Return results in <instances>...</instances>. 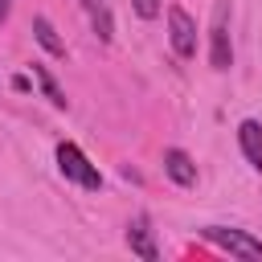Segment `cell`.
I'll use <instances>...</instances> for the list:
<instances>
[{
  "label": "cell",
  "mask_w": 262,
  "mask_h": 262,
  "mask_svg": "<svg viewBox=\"0 0 262 262\" xmlns=\"http://www.w3.org/2000/svg\"><path fill=\"white\" fill-rule=\"evenodd\" d=\"M201 237H205V242H213V246H221V250H229L233 258H250V262H258V258H262V242H258V237H250L246 229L205 225V229H201Z\"/></svg>",
  "instance_id": "cell-1"
},
{
  "label": "cell",
  "mask_w": 262,
  "mask_h": 262,
  "mask_svg": "<svg viewBox=\"0 0 262 262\" xmlns=\"http://www.w3.org/2000/svg\"><path fill=\"white\" fill-rule=\"evenodd\" d=\"M57 168H61L66 180H74V184H82V188H102L98 168H94L74 143H57Z\"/></svg>",
  "instance_id": "cell-2"
},
{
  "label": "cell",
  "mask_w": 262,
  "mask_h": 262,
  "mask_svg": "<svg viewBox=\"0 0 262 262\" xmlns=\"http://www.w3.org/2000/svg\"><path fill=\"white\" fill-rule=\"evenodd\" d=\"M168 37H172V49H176V57H196V25H192V16L180 8V4H172L168 8Z\"/></svg>",
  "instance_id": "cell-3"
},
{
  "label": "cell",
  "mask_w": 262,
  "mask_h": 262,
  "mask_svg": "<svg viewBox=\"0 0 262 262\" xmlns=\"http://www.w3.org/2000/svg\"><path fill=\"white\" fill-rule=\"evenodd\" d=\"M209 61L213 70H229L233 66V45H229V29H225V8H217V20L209 29Z\"/></svg>",
  "instance_id": "cell-4"
},
{
  "label": "cell",
  "mask_w": 262,
  "mask_h": 262,
  "mask_svg": "<svg viewBox=\"0 0 262 262\" xmlns=\"http://www.w3.org/2000/svg\"><path fill=\"white\" fill-rule=\"evenodd\" d=\"M164 172H168V180L180 184V188H192V184H196V164H192V156L180 151V147H168V151H164Z\"/></svg>",
  "instance_id": "cell-5"
},
{
  "label": "cell",
  "mask_w": 262,
  "mask_h": 262,
  "mask_svg": "<svg viewBox=\"0 0 262 262\" xmlns=\"http://www.w3.org/2000/svg\"><path fill=\"white\" fill-rule=\"evenodd\" d=\"M237 143H242V156L250 160V168L262 172V123L258 119H242L237 123Z\"/></svg>",
  "instance_id": "cell-6"
},
{
  "label": "cell",
  "mask_w": 262,
  "mask_h": 262,
  "mask_svg": "<svg viewBox=\"0 0 262 262\" xmlns=\"http://www.w3.org/2000/svg\"><path fill=\"white\" fill-rule=\"evenodd\" d=\"M127 246H131V254H139L143 262H156V258H160V246H156V237H151V229H147L143 217H135V221L127 225Z\"/></svg>",
  "instance_id": "cell-7"
},
{
  "label": "cell",
  "mask_w": 262,
  "mask_h": 262,
  "mask_svg": "<svg viewBox=\"0 0 262 262\" xmlns=\"http://www.w3.org/2000/svg\"><path fill=\"white\" fill-rule=\"evenodd\" d=\"M33 33H37V41H41V49H45V53H53V57H66V45H61L57 29H53L45 16H37V20H33Z\"/></svg>",
  "instance_id": "cell-8"
},
{
  "label": "cell",
  "mask_w": 262,
  "mask_h": 262,
  "mask_svg": "<svg viewBox=\"0 0 262 262\" xmlns=\"http://www.w3.org/2000/svg\"><path fill=\"white\" fill-rule=\"evenodd\" d=\"M33 78L41 82V90H45V98H49L53 106H66V94H61V86L53 82V74H49L45 66H37V61H33Z\"/></svg>",
  "instance_id": "cell-9"
},
{
  "label": "cell",
  "mask_w": 262,
  "mask_h": 262,
  "mask_svg": "<svg viewBox=\"0 0 262 262\" xmlns=\"http://www.w3.org/2000/svg\"><path fill=\"white\" fill-rule=\"evenodd\" d=\"M90 16H94V33H98L102 41H111V37H115V29H111V8L102 4V8H94Z\"/></svg>",
  "instance_id": "cell-10"
},
{
  "label": "cell",
  "mask_w": 262,
  "mask_h": 262,
  "mask_svg": "<svg viewBox=\"0 0 262 262\" xmlns=\"http://www.w3.org/2000/svg\"><path fill=\"white\" fill-rule=\"evenodd\" d=\"M131 8L143 16V20H151V16H160V0H131Z\"/></svg>",
  "instance_id": "cell-11"
},
{
  "label": "cell",
  "mask_w": 262,
  "mask_h": 262,
  "mask_svg": "<svg viewBox=\"0 0 262 262\" xmlns=\"http://www.w3.org/2000/svg\"><path fill=\"white\" fill-rule=\"evenodd\" d=\"M8 12H12V0H0V25L8 20Z\"/></svg>",
  "instance_id": "cell-12"
},
{
  "label": "cell",
  "mask_w": 262,
  "mask_h": 262,
  "mask_svg": "<svg viewBox=\"0 0 262 262\" xmlns=\"http://www.w3.org/2000/svg\"><path fill=\"white\" fill-rule=\"evenodd\" d=\"M102 4H106V0H82V8H86V12H94V8H102Z\"/></svg>",
  "instance_id": "cell-13"
}]
</instances>
